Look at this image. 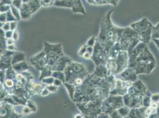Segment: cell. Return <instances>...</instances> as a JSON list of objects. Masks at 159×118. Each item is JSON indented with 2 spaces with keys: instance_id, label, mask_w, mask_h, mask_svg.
Masks as SVG:
<instances>
[{
  "instance_id": "obj_1",
  "label": "cell",
  "mask_w": 159,
  "mask_h": 118,
  "mask_svg": "<svg viewBox=\"0 0 159 118\" xmlns=\"http://www.w3.org/2000/svg\"><path fill=\"white\" fill-rule=\"evenodd\" d=\"M66 82L73 84L75 87L81 86L88 76L85 67L81 63L70 61L64 70Z\"/></svg>"
},
{
  "instance_id": "obj_2",
  "label": "cell",
  "mask_w": 159,
  "mask_h": 118,
  "mask_svg": "<svg viewBox=\"0 0 159 118\" xmlns=\"http://www.w3.org/2000/svg\"><path fill=\"white\" fill-rule=\"evenodd\" d=\"M133 30L138 34L140 40L148 44L152 38L153 26L147 18H144L139 22L131 25Z\"/></svg>"
},
{
  "instance_id": "obj_3",
  "label": "cell",
  "mask_w": 159,
  "mask_h": 118,
  "mask_svg": "<svg viewBox=\"0 0 159 118\" xmlns=\"http://www.w3.org/2000/svg\"><path fill=\"white\" fill-rule=\"evenodd\" d=\"M23 116L16 112L13 105L6 102H1L0 105V118H20Z\"/></svg>"
},
{
  "instance_id": "obj_4",
  "label": "cell",
  "mask_w": 159,
  "mask_h": 118,
  "mask_svg": "<svg viewBox=\"0 0 159 118\" xmlns=\"http://www.w3.org/2000/svg\"><path fill=\"white\" fill-rule=\"evenodd\" d=\"M30 62L36 69L40 70H42L44 67L47 65V57L43 52L40 53L36 56H34L30 59Z\"/></svg>"
},
{
  "instance_id": "obj_5",
  "label": "cell",
  "mask_w": 159,
  "mask_h": 118,
  "mask_svg": "<svg viewBox=\"0 0 159 118\" xmlns=\"http://www.w3.org/2000/svg\"><path fill=\"white\" fill-rule=\"evenodd\" d=\"M77 0H55L53 6L63 7V8H71V9L75 6Z\"/></svg>"
},
{
  "instance_id": "obj_6",
  "label": "cell",
  "mask_w": 159,
  "mask_h": 118,
  "mask_svg": "<svg viewBox=\"0 0 159 118\" xmlns=\"http://www.w3.org/2000/svg\"><path fill=\"white\" fill-rule=\"evenodd\" d=\"M20 17L22 20H27L33 15L27 3H23L20 10Z\"/></svg>"
},
{
  "instance_id": "obj_7",
  "label": "cell",
  "mask_w": 159,
  "mask_h": 118,
  "mask_svg": "<svg viewBox=\"0 0 159 118\" xmlns=\"http://www.w3.org/2000/svg\"><path fill=\"white\" fill-rule=\"evenodd\" d=\"M27 4L30 8L32 14L37 12L39 10L40 8L42 7L40 0H30L29 2H27Z\"/></svg>"
},
{
  "instance_id": "obj_8",
  "label": "cell",
  "mask_w": 159,
  "mask_h": 118,
  "mask_svg": "<svg viewBox=\"0 0 159 118\" xmlns=\"http://www.w3.org/2000/svg\"><path fill=\"white\" fill-rule=\"evenodd\" d=\"M72 11L74 13H80L82 14H86V10L83 5L81 0H77L76 4L72 8Z\"/></svg>"
},
{
  "instance_id": "obj_9",
  "label": "cell",
  "mask_w": 159,
  "mask_h": 118,
  "mask_svg": "<svg viewBox=\"0 0 159 118\" xmlns=\"http://www.w3.org/2000/svg\"><path fill=\"white\" fill-rule=\"evenodd\" d=\"M95 1L98 6L110 4L113 6H116L118 4L119 0H95Z\"/></svg>"
},
{
  "instance_id": "obj_10",
  "label": "cell",
  "mask_w": 159,
  "mask_h": 118,
  "mask_svg": "<svg viewBox=\"0 0 159 118\" xmlns=\"http://www.w3.org/2000/svg\"><path fill=\"white\" fill-rule=\"evenodd\" d=\"M10 11H11V13L13 14L14 17L16 18V19L17 20V21H19L21 19L19 9H18L16 7H14L13 6L11 5Z\"/></svg>"
},
{
  "instance_id": "obj_11",
  "label": "cell",
  "mask_w": 159,
  "mask_h": 118,
  "mask_svg": "<svg viewBox=\"0 0 159 118\" xmlns=\"http://www.w3.org/2000/svg\"><path fill=\"white\" fill-rule=\"evenodd\" d=\"M41 6L42 7H50L53 6L55 0H40Z\"/></svg>"
},
{
  "instance_id": "obj_12",
  "label": "cell",
  "mask_w": 159,
  "mask_h": 118,
  "mask_svg": "<svg viewBox=\"0 0 159 118\" xmlns=\"http://www.w3.org/2000/svg\"><path fill=\"white\" fill-rule=\"evenodd\" d=\"M11 5L0 4V13H6L9 10H10Z\"/></svg>"
},
{
  "instance_id": "obj_13",
  "label": "cell",
  "mask_w": 159,
  "mask_h": 118,
  "mask_svg": "<svg viewBox=\"0 0 159 118\" xmlns=\"http://www.w3.org/2000/svg\"><path fill=\"white\" fill-rule=\"evenodd\" d=\"M23 4V0H12L11 5L20 10Z\"/></svg>"
},
{
  "instance_id": "obj_14",
  "label": "cell",
  "mask_w": 159,
  "mask_h": 118,
  "mask_svg": "<svg viewBox=\"0 0 159 118\" xmlns=\"http://www.w3.org/2000/svg\"><path fill=\"white\" fill-rule=\"evenodd\" d=\"M6 17H7V22L11 23V22H13V21H17L16 18L14 17L13 14H12L10 10H9L8 12L6 13Z\"/></svg>"
},
{
  "instance_id": "obj_15",
  "label": "cell",
  "mask_w": 159,
  "mask_h": 118,
  "mask_svg": "<svg viewBox=\"0 0 159 118\" xmlns=\"http://www.w3.org/2000/svg\"><path fill=\"white\" fill-rule=\"evenodd\" d=\"M26 106H27L33 112H36L37 110V107H36V106L35 105V104L32 102V101H30V100H27L26 103Z\"/></svg>"
},
{
  "instance_id": "obj_16",
  "label": "cell",
  "mask_w": 159,
  "mask_h": 118,
  "mask_svg": "<svg viewBox=\"0 0 159 118\" xmlns=\"http://www.w3.org/2000/svg\"><path fill=\"white\" fill-rule=\"evenodd\" d=\"M22 112H23V114L25 115H29L31 113H32L33 111L27 106H25V107L23 108V110H22Z\"/></svg>"
},
{
  "instance_id": "obj_17",
  "label": "cell",
  "mask_w": 159,
  "mask_h": 118,
  "mask_svg": "<svg viewBox=\"0 0 159 118\" xmlns=\"http://www.w3.org/2000/svg\"><path fill=\"white\" fill-rule=\"evenodd\" d=\"M87 52V45H84V46H82L81 48H80V49L79 50V53H78V54H79V56H81V57H82L83 56V55L85 53Z\"/></svg>"
},
{
  "instance_id": "obj_18",
  "label": "cell",
  "mask_w": 159,
  "mask_h": 118,
  "mask_svg": "<svg viewBox=\"0 0 159 118\" xmlns=\"http://www.w3.org/2000/svg\"><path fill=\"white\" fill-rule=\"evenodd\" d=\"M96 41L95 37H92L90 39L88 40V41L87 42V46H92L94 47V43Z\"/></svg>"
},
{
  "instance_id": "obj_19",
  "label": "cell",
  "mask_w": 159,
  "mask_h": 118,
  "mask_svg": "<svg viewBox=\"0 0 159 118\" xmlns=\"http://www.w3.org/2000/svg\"><path fill=\"white\" fill-rule=\"evenodd\" d=\"M17 21H15L10 23V30L11 31H15L16 26H17Z\"/></svg>"
},
{
  "instance_id": "obj_20",
  "label": "cell",
  "mask_w": 159,
  "mask_h": 118,
  "mask_svg": "<svg viewBox=\"0 0 159 118\" xmlns=\"http://www.w3.org/2000/svg\"><path fill=\"white\" fill-rule=\"evenodd\" d=\"M0 22H1L2 23H5L7 22L6 13L0 14Z\"/></svg>"
},
{
  "instance_id": "obj_21",
  "label": "cell",
  "mask_w": 159,
  "mask_h": 118,
  "mask_svg": "<svg viewBox=\"0 0 159 118\" xmlns=\"http://www.w3.org/2000/svg\"><path fill=\"white\" fill-rule=\"evenodd\" d=\"M12 39H13L14 41H17V39H19V32H18L17 30L14 31Z\"/></svg>"
},
{
  "instance_id": "obj_22",
  "label": "cell",
  "mask_w": 159,
  "mask_h": 118,
  "mask_svg": "<svg viewBox=\"0 0 159 118\" xmlns=\"http://www.w3.org/2000/svg\"><path fill=\"white\" fill-rule=\"evenodd\" d=\"M12 1L11 0H0V4L11 5Z\"/></svg>"
},
{
  "instance_id": "obj_23",
  "label": "cell",
  "mask_w": 159,
  "mask_h": 118,
  "mask_svg": "<svg viewBox=\"0 0 159 118\" xmlns=\"http://www.w3.org/2000/svg\"><path fill=\"white\" fill-rule=\"evenodd\" d=\"M14 40L12 38L11 39H7L6 40V44L7 46H10V45H13L14 43Z\"/></svg>"
},
{
  "instance_id": "obj_24",
  "label": "cell",
  "mask_w": 159,
  "mask_h": 118,
  "mask_svg": "<svg viewBox=\"0 0 159 118\" xmlns=\"http://www.w3.org/2000/svg\"><path fill=\"white\" fill-rule=\"evenodd\" d=\"M88 4H91V5H97L96 2L95 0H86Z\"/></svg>"
},
{
  "instance_id": "obj_25",
  "label": "cell",
  "mask_w": 159,
  "mask_h": 118,
  "mask_svg": "<svg viewBox=\"0 0 159 118\" xmlns=\"http://www.w3.org/2000/svg\"><path fill=\"white\" fill-rule=\"evenodd\" d=\"M152 41L155 43V44H156V46L157 47V48L159 49V39H152Z\"/></svg>"
},
{
  "instance_id": "obj_26",
  "label": "cell",
  "mask_w": 159,
  "mask_h": 118,
  "mask_svg": "<svg viewBox=\"0 0 159 118\" xmlns=\"http://www.w3.org/2000/svg\"><path fill=\"white\" fill-rule=\"evenodd\" d=\"M20 118H26V117H25V116H22V117H21Z\"/></svg>"
},
{
  "instance_id": "obj_27",
  "label": "cell",
  "mask_w": 159,
  "mask_h": 118,
  "mask_svg": "<svg viewBox=\"0 0 159 118\" xmlns=\"http://www.w3.org/2000/svg\"><path fill=\"white\" fill-rule=\"evenodd\" d=\"M11 1H12V0H11Z\"/></svg>"
}]
</instances>
